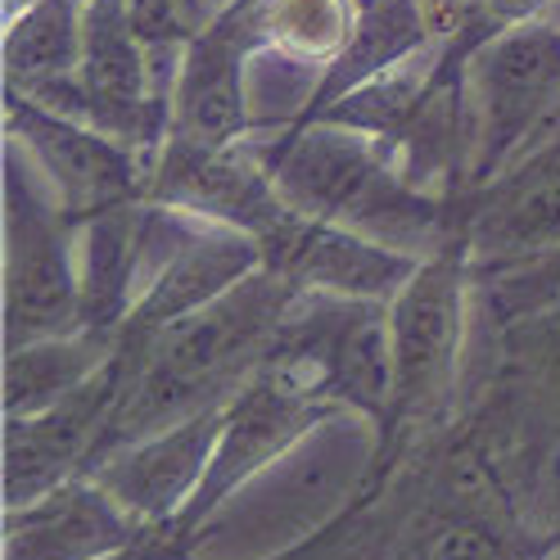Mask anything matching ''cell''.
<instances>
[{
  "label": "cell",
  "instance_id": "6da1fadb",
  "mask_svg": "<svg viewBox=\"0 0 560 560\" xmlns=\"http://www.w3.org/2000/svg\"><path fill=\"white\" fill-rule=\"evenodd\" d=\"M299 294L303 290H294L285 276L258 267L222 299H213L208 307L154 335L122 330V343L131 353V375L109 430L100 439L95 462L104 452L159 434L186 416L226 407L271 358L276 335L285 326Z\"/></svg>",
  "mask_w": 560,
  "mask_h": 560
},
{
  "label": "cell",
  "instance_id": "7a4b0ae2",
  "mask_svg": "<svg viewBox=\"0 0 560 560\" xmlns=\"http://www.w3.org/2000/svg\"><path fill=\"white\" fill-rule=\"evenodd\" d=\"M254 145L276 190L299 213L358 231L411 258H434L462 240V195L416 186L384 140L343 122L258 127Z\"/></svg>",
  "mask_w": 560,
  "mask_h": 560
},
{
  "label": "cell",
  "instance_id": "3957f363",
  "mask_svg": "<svg viewBox=\"0 0 560 560\" xmlns=\"http://www.w3.org/2000/svg\"><path fill=\"white\" fill-rule=\"evenodd\" d=\"M475 280L466 244L420 258L389 299V407L371 430L362 488H389L416 457L434 452L462 420Z\"/></svg>",
  "mask_w": 560,
  "mask_h": 560
},
{
  "label": "cell",
  "instance_id": "277c9868",
  "mask_svg": "<svg viewBox=\"0 0 560 560\" xmlns=\"http://www.w3.org/2000/svg\"><path fill=\"white\" fill-rule=\"evenodd\" d=\"M466 104V190H475L560 131V14H534L493 32L470 55Z\"/></svg>",
  "mask_w": 560,
  "mask_h": 560
},
{
  "label": "cell",
  "instance_id": "5b68a950",
  "mask_svg": "<svg viewBox=\"0 0 560 560\" xmlns=\"http://www.w3.org/2000/svg\"><path fill=\"white\" fill-rule=\"evenodd\" d=\"M78 326V222L32 154L5 136V348Z\"/></svg>",
  "mask_w": 560,
  "mask_h": 560
},
{
  "label": "cell",
  "instance_id": "8992f818",
  "mask_svg": "<svg viewBox=\"0 0 560 560\" xmlns=\"http://www.w3.org/2000/svg\"><path fill=\"white\" fill-rule=\"evenodd\" d=\"M335 420H348V416L326 394L312 389L307 380H299L294 371L267 358L254 371V380L231 398L199 493L190 498L182 520L163 529L177 560H195V547L203 542L208 524L222 515V506L235 493H244V483L267 475L280 457H290L307 434L335 425Z\"/></svg>",
  "mask_w": 560,
  "mask_h": 560
},
{
  "label": "cell",
  "instance_id": "52a82bcc",
  "mask_svg": "<svg viewBox=\"0 0 560 560\" xmlns=\"http://www.w3.org/2000/svg\"><path fill=\"white\" fill-rule=\"evenodd\" d=\"M262 267V249L254 235H244L226 222L167 208L150 199L145 213V271H140V294L122 330L154 335L172 322L190 317L235 290L244 276Z\"/></svg>",
  "mask_w": 560,
  "mask_h": 560
},
{
  "label": "cell",
  "instance_id": "ba28073f",
  "mask_svg": "<svg viewBox=\"0 0 560 560\" xmlns=\"http://www.w3.org/2000/svg\"><path fill=\"white\" fill-rule=\"evenodd\" d=\"M82 118L127 140L159 163L167 140L172 86L163 82L150 42L140 37L127 0H82Z\"/></svg>",
  "mask_w": 560,
  "mask_h": 560
},
{
  "label": "cell",
  "instance_id": "9c48e42d",
  "mask_svg": "<svg viewBox=\"0 0 560 560\" xmlns=\"http://www.w3.org/2000/svg\"><path fill=\"white\" fill-rule=\"evenodd\" d=\"M5 136L19 140L32 163L46 172V182L55 186L59 203L78 226L104 208L150 199L154 163L86 118L59 114L32 95L5 91Z\"/></svg>",
  "mask_w": 560,
  "mask_h": 560
},
{
  "label": "cell",
  "instance_id": "30bf717a",
  "mask_svg": "<svg viewBox=\"0 0 560 560\" xmlns=\"http://www.w3.org/2000/svg\"><path fill=\"white\" fill-rule=\"evenodd\" d=\"M258 55L249 0H231L213 10L208 23L186 42L177 73H172V109H167V140L172 150H226L249 140L262 122L249 114V59Z\"/></svg>",
  "mask_w": 560,
  "mask_h": 560
},
{
  "label": "cell",
  "instance_id": "8fae6325",
  "mask_svg": "<svg viewBox=\"0 0 560 560\" xmlns=\"http://www.w3.org/2000/svg\"><path fill=\"white\" fill-rule=\"evenodd\" d=\"M127 375H131V353L118 339V353L86 384H78L73 394L27 416H5V470H0L5 506H27L32 498L91 470L100 439L122 402Z\"/></svg>",
  "mask_w": 560,
  "mask_h": 560
},
{
  "label": "cell",
  "instance_id": "7c38bea8",
  "mask_svg": "<svg viewBox=\"0 0 560 560\" xmlns=\"http://www.w3.org/2000/svg\"><path fill=\"white\" fill-rule=\"evenodd\" d=\"M462 244L475 280L560 258V131L462 195Z\"/></svg>",
  "mask_w": 560,
  "mask_h": 560
},
{
  "label": "cell",
  "instance_id": "4fadbf2b",
  "mask_svg": "<svg viewBox=\"0 0 560 560\" xmlns=\"http://www.w3.org/2000/svg\"><path fill=\"white\" fill-rule=\"evenodd\" d=\"M5 560H177V551L95 475H78L27 506H5Z\"/></svg>",
  "mask_w": 560,
  "mask_h": 560
},
{
  "label": "cell",
  "instance_id": "5bb4252c",
  "mask_svg": "<svg viewBox=\"0 0 560 560\" xmlns=\"http://www.w3.org/2000/svg\"><path fill=\"white\" fill-rule=\"evenodd\" d=\"M262 267L285 276L303 294H343V299H375L389 303L420 258L398 254L389 244L343 231L335 222L307 218L294 203L276 213V222L258 235Z\"/></svg>",
  "mask_w": 560,
  "mask_h": 560
},
{
  "label": "cell",
  "instance_id": "9a60e30c",
  "mask_svg": "<svg viewBox=\"0 0 560 560\" xmlns=\"http://www.w3.org/2000/svg\"><path fill=\"white\" fill-rule=\"evenodd\" d=\"M226 407H208L159 434H145L136 443L104 452L86 475H95L131 515L145 520L150 529H167V524L182 520V511L199 493L208 462H213V443H218Z\"/></svg>",
  "mask_w": 560,
  "mask_h": 560
},
{
  "label": "cell",
  "instance_id": "2e32d148",
  "mask_svg": "<svg viewBox=\"0 0 560 560\" xmlns=\"http://www.w3.org/2000/svg\"><path fill=\"white\" fill-rule=\"evenodd\" d=\"M430 42H439V32H434L425 0H358V27H353V37H348L343 55L330 68H322L317 86L307 91V100L285 122L290 127L312 122L317 114H326L335 100L384 78L389 68H398L416 50H425Z\"/></svg>",
  "mask_w": 560,
  "mask_h": 560
},
{
  "label": "cell",
  "instance_id": "e0dca14e",
  "mask_svg": "<svg viewBox=\"0 0 560 560\" xmlns=\"http://www.w3.org/2000/svg\"><path fill=\"white\" fill-rule=\"evenodd\" d=\"M145 213L150 199H131L86 218L78 226L82 262V326L122 330L145 271Z\"/></svg>",
  "mask_w": 560,
  "mask_h": 560
},
{
  "label": "cell",
  "instance_id": "ac0fdd59",
  "mask_svg": "<svg viewBox=\"0 0 560 560\" xmlns=\"http://www.w3.org/2000/svg\"><path fill=\"white\" fill-rule=\"evenodd\" d=\"M122 330H63L46 335L19 348H5V389H0V407L5 416H27L37 407H50L55 398L73 394L86 384L104 362L118 353Z\"/></svg>",
  "mask_w": 560,
  "mask_h": 560
},
{
  "label": "cell",
  "instance_id": "d6986e66",
  "mask_svg": "<svg viewBox=\"0 0 560 560\" xmlns=\"http://www.w3.org/2000/svg\"><path fill=\"white\" fill-rule=\"evenodd\" d=\"M258 50L330 68L358 27V0H249Z\"/></svg>",
  "mask_w": 560,
  "mask_h": 560
},
{
  "label": "cell",
  "instance_id": "ffe728a7",
  "mask_svg": "<svg viewBox=\"0 0 560 560\" xmlns=\"http://www.w3.org/2000/svg\"><path fill=\"white\" fill-rule=\"evenodd\" d=\"M127 5L136 14L140 37H145L150 50H154V63H159L163 82L172 86L177 59H182L186 42L208 23V10L199 5V0H127Z\"/></svg>",
  "mask_w": 560,
  "mask_h": 560
},
{
  "label": "cell",
  "instance_id": "44dd1931",
  "mask_svg": "<svg viewBox=\"0 0 560 560\" xmlns=\"http://www.w3.org/2000/svg\"><path fill=\"white\" fill-rule=\"evenodd\" d=\"M384 493H366V488H358V498L353 502H348L330 524H326V529H317V538H307L303 547H294V551H285V556H280V560H326V551L330 547H339L348 534H353L358 529V524L366 520V511L380 502Z\"/></svg>",
  "mask_w": 560,
  "mask_h": 560
},
{
  "label": "cell",
  "instance_id": "7402d4cb",
  "mask_svg": "<svg viewBox=\"0 0 560 560\" xmlns=\"http://www.w3.org/2000/svg\"><path fill=\"white\" fill-rule=\"evenodd\" d=\"M430 5V19H434V32L443 37V32L457 27V14H462V0H425Z\"/></svg>",
  "mask_w": 560,
  "mask_h": 560
},
{
  "label": "cell",
  "instance_id": "603a6c76",
  "mask_svg": "<svg viewBox=\"0 0 560 560\" xmlns=\"http://www.w3.org/2000/svg\"><path fill=\"white\" fill-rule=\"evenodd\" d=\"M42 5H55V10H82V0H42Z\"/></svg>",
  "mask_w": 560,
  "mask_h": 560
},
{
  "label": "cell",
  "instance_id": "cb8c5ba5",
  "mask_svg": "<svg viewBox=\"0 0 560 560\" xmlns=\"http://www.w3.org/2000/svg\"><path fill=\"white\" fill-rule=\"evenodd\" d=\"M538 560H560V542H551V547H547V551H542Z\"/></svg>",
  "mask_w": 560,
  "mask_h": 560
}]
</instances>
